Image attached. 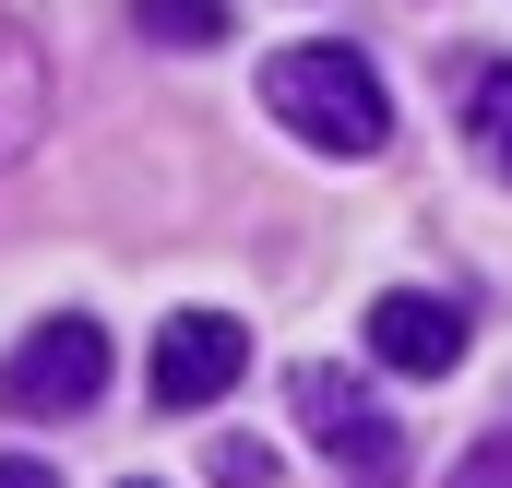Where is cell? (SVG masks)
Masks as SVG:
<instances>
[{"label": "cell", "instance_id": "1", "mask_svg": "<svg viewBox=\"0 0 512 488\" xmlns=\"http://www.w3.org/2000/svg\"><path fill=\"white\" fill-rule=\"evenodd\" d=\"M262 108L298 131L310 155H382V143H393V96H382V72H370L358 48H334V36L274 48V60H262Z\"/></svg>", "mask_w": 512, "mask_h": 488}, {"label": "cell", "instance_id": "2", "mask_svg": "<svg viewBox=\"0 0 512 488\" xmlns=\"http://www.w3.org/2000/svg\"><path fill=\"white\" fill-rule=\"evenodd\" d=\"M286 417H298L358 488H393V477H405V417H382V393H370L358 369H322V358L286 369Z\"/></svg>", "mask_w": 512, "mask_h": 488}, {"label": "cell", "instance_id": "3", "mask_svg": "<svg viewBox=\"0 0 512 488\" xmlns=\"http://www.w3.org/2000/svg\"><path fill=\"white\" fill-rule=\"evenodd\" d=\"M96 393H108V322H84V310L36 322L0 358V417H84Z\"/></svg>", "mask_w": 512, "mask_h": 488}, {"label": "cell", "instance_id": "4", "mask_svg": "<svg viewBox=\"0 0 512 488\" xmlns=\"http://www.w3.org/2000/svg\"><path fill=\"white\" fill-rule=\"evenodd\" d=\"M239 369H251V322L179 310V322L155 334V405H167V417H203L215 393H239Z\"/></svg>", "mask_w": 512, "mask_h": 488}, {"label": "cell", "instance_id": "5", "mask_svg": "<svg viewBox=\"0 0 512 488\" xmlns=\"http://www.w3.org/2000/svg\"><path fill=\"white\" fill-rule=\"evenodd\" d=\"M465 298H429V286H382L370 298V358L405 369V381H441V369H465Z\"/></svg>", "mask_w": 512, "mask_h": 488}, {"label": "cell", "instance_id": "6", "mask_svg": "<svg viewBox=\"0 0 512 488\" xmlns=\"http://www.w3.org/2000/svg\"><path fill=\"white\" fill-rule=\"evenodd\" d=\"M48 120V72H36V48H24V24H0V155H24Z\"/></svg>", "mask_w": 512, "mask_h": 488}, {"label": "cell", "instance_id": "7", "mask_svg": "<svg viewBox=\"0 0 512 488\" xmlns=\"http://www.w3.org/2000/svg\"><path fill=\"white\" fill-rule=\"evenodd\" d=\"M453 108H465V131H477V155L512 179V60H477V72L453 84Z\"/></svg>", "mask_w": 512, "mask_h": 488}, {"label": "cell", "instance_id": "8", "mask_svg": "<svg viewBox=\"0 0 512 488\" xmlns=\"http://www.w3.org/2000/svg\"><path fill=\"white\" fill-rule=\"evenodd\" d=\"M131 24L155 48H227V0H131Z\"/></svg>", "mask_w": 512, "mask_h": 488}, {"label": "cell", "instance_id": "9", "mask_svg": "<svg viewBox=\"0 0 512 488\" xmlns=\"http://www.w3.org/2000/svg\"><path fill=\"white\" fill-rule=\"evenodd\" d=\"M453 488H512V429H489V441H465V465H453Z\"/></svg>", "mask_w": 512, "mask_h": 488}, {"label": "cell", "instance_id": "10", "mask_svg": "<svg viewBox=\"0 0 512 488\" xmlns=\"http://www.w3.org/2000/svg\"><path fill=\"white\" fill-rule=\"evenodd\" d=\"M215 488H274V453L262 441H215Z\"/></svg>", "mask_w": 512, "mask_h": 488}, {"label": "cell", "instance_id": "11", "mask_svg": "<svg viewBox=\"0 0 512 488\" xmlns=\"http://www.w3.org/2000/svg\"><path fill=\"white\" fill-rule=\"evenodd\" d=\"M0 488H60V477H48L36 453H0Z\"/></svg>", "mask_w": 512, "mask_h": 488}, {"label": "cell", "instance_id": "12", "mask_svg": "<svg viewBox=\"0 0 512 488\" xmlns=\"http://www.w3.org/2000/svg\"><path fill=\"white\" fill-rule=\"evenodd\" d=\"M131 488H155V477H131Z\"/></svg>", "mask_w": 512, "mask_h": 488}]
</instances>
